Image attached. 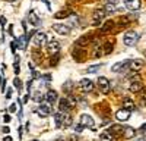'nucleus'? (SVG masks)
Returning <instances> with one entry per match:
<instances>
[{
	"label": "nucleus",
	"mask_w": 146,
	"mask_h": 141,
	"mask_svg": "<svg viewBox=\"0 0 146 141\" xmlns=\"http://www.w3.org/2000/svg\"><path fill=\"white\" fill-rule=\"evenodd\" d=\"M28 18H29V22L32 23V25H35V27H40V23H41V19L35 15V12L34 10H31L29 12V15H28Z\"/></svg>",
	"instance_id": "nucleus-16"
},
{
	"label": "nucleus",
	"mask_w": 146,
	"mask_h": 141,
	"mask_svg": "<svg viewBox=\"0 0 146 141\" xmlns=\"http://www.w3.org/2000/svg\"><path fill=\"white\" fill-rule=\"evenodd\" d=\"M0 88H2V93L6 88V81H5V78H2V75H0Z\"/></svg>",
	"instance_id": "nucleus-30"
},
{
	"label": "nucleus",
	"mask_w": 146,
	"mask_h": 141,
	"mask_svg": "<svg viewBox=\"0 0 146 141\" xmlns=\"http://www.w3.org/2000/svg\"><path fill=\"white\" fill-rule=\"evenodd\" d=\"M16 110H18V106H16L15 103H13V104H10V106H9V112H10V113H15Z\"/></svg>",
	"instance_id": "nucleus-31"
},
{
	"label": "nucleus",
	"mask_w": 146,
	"mask_h": 141,
	"mask_svg": "<svg viewBox=\"0 0 146 141\" xmlns=\"http://www.w3.org/2000/svg\"><path fill=\"white\" fill-rule=\"evenodd\" d=\"M113 25H114V22H113V21H108L105 25L101 28V32H107V31H110V30L113 28Z\"/></svg>",
	"instance_id": "nucleus-24"
},
{
	"label": "nucleus",
	"mask_w": 146,
	"mask_h": 141,
	"mask_svg": "<svg viewBox=\"0 0 146 141\" xmlns=\"http://www.w3.org/2000/svg\"><path fill=\"white\" fill-rule=\"evenodd\" d=\"M100 138H101V141H113V135H111V132H110V131L102 132Z\"/></svg>",
	"instance_id": "nucleus-22"
},
{
	"label": "nucleus",
	"mask_w": 146,
	"mask_h": 141,
	"mask_svg": "<svg viewBox=\"0 0 146 141\" xmlns=\"http://www.w3.org/2000/svg\"><path fill=\"white\" fill-rule=\"evenodd\" d=\"M88 43H89V38H88V37H83V38H79V40L76 41V44H78V46H86Z\"/></svg>",
	"instance_id": "nucleus-27"
},
{
	"label": "nucleus",
	"mask_w": 146,
	"mask_h": 141,
	"mask_svg": "<svg viewBox=\"0 0 146 141\" xmlns=\"http://www.w3.org/2000/svg\"><path fill=\"white\" fill-rule=\"evenodd\" d=\"M80 88L85 91V93H91L94 90V82L91 79H86V78H83L80 81Z\"/></svg>",
	"instance_id": "nucleus-9"
},
{
	"label": "nucleus",
	"mask_w": 146,
	"mask_h": 141,
	"mask_svg": "<svg viewBox=\"0 0 146 141\" xmlns=\"http://www.w3.org/2000/svg\"><path fill=\"white\" fill-rule=\"evenodd\" d=\"M129 88H130L131 93H137V91H140V90L143 88V84H142L139 79H136V81H133V82H131Z\"/></svg>",
	"instance_id": "nucleus-17"
},
{
	"label": "nucleus",
	"mask_w": 146,
	"mask_h": 141,
	"mask_svg": "<svg viewBox=\"0 0 146 141\" xmlns=\"http://www.w3.org/2000/svg\"><path fill=\"white\" fill-rule=\"evenodd\" d=\"M45 99L48 100V103H54V101H57L58 96H57V93H56L54 90H50V91L47 93V96H45Z\"/></svg>",
	"instance_id": "nucleus-19"
},
{
	"label": "nucleus",
	"mask_w": 146,
	"mask_h": 141,
	"mask_svg": "<svg viewBox=\"0 0 146 141\" xmlns=\"http://www.w3.org/2000/svg\"><path fill=\"white\" fill-rule=\"evenodd\" d=\"M123 107L131 112V110H135V103H133V100H130V99H124V101H123Z\"/></svg>",
	"instance_id": "nucleus-20"
},
{
	"label": "nucleus",
	"mask_w": 146,
	"mask_h": 141,
	"mask_svg": "<svg viewBox=\"0 0 146 141\" xmlns=\"http://www.w3.org/2000/svg\"><path fill=\"white\" fill-rule=\"evenodd\" d=\"M15 74H19V63H15Z\"/></svg>",
	"instance_id": "nucleus-37"
},
{
	"label": "nucleus",
	"mask_w": 146,
	"mask_h": 141,
	"mask_svg": "<svg viewBox=\"0 0 146 141\" xmlns=\"http://www.w3.org/2000/svg\"><path fill=\"white\" fill-rule=\"evenodd\" d=\"M70 107H72V106H70V103H69L67 99H60V104H58L60 112H64V113H66Z\"/></svg>",
	"instance_id": "nucleus-15"
},
{
	"label": "nucleus",
	"mask_w": 146,
	"mask_h": 141,
	"mask_svg": "<svg viewBox=\"0 0 146 141\" xmlns=\"http://www.w3.org/2000/svg\"><path fill=\"white\" fill-rule=\"evenodd\" d=\"M101 68H102V65H92V66L88 68V72L89 74H95V72H98Z\"/></svg>",
	"instance_id": "nucleus-25"
},
{
	"label": "nucleus",
	"mask_w": 146,
	"mask_h": 141,
	"mask_svg": "<svg viewBox=\"0 0 146 141\" xmlns=\"http://www.w3.org/2000/svg\"><path fill=\"white\" fill-rule=\"evenodd\" d=\"M36 113H38V116H41V117H47L48 115L51 113L50 103H48V104H40L38 107H36Z\"/></svg>",
	"instance_id": "nucleus-3"
},
{
	"label": "nucleus",
	"mask_w": 146,
	"mask_h": 141,
	"mask_svg": "<svg viewBox=\"0 0 146 141\" xmlns=\"http://www.w3.org/2000/svg\"><path fill=\"white\" fill-rule=\"evenodd\" d=\"M13 32H15V28H13V25H9V34L13 37Z\"/></svg>",
	"instance_id": "nucleus-34"
},
{
	"label": "nucleus",
	"mask_w": 146,
	"mask_h": 141,
	"mask_svg": "<svg viewBox=\"0 0 146 141\" xmlns=\"http://www.w3.org/2000/svg\"><path fill=\"white\" fill-rule=\"evenodd\" d=\"M98 87H100V90H101L102 94H107L110 91V81L105 77H100L98 78Z\"/></svg>",
	"instance_id": "nucleus-5"
},
{
	"label": "nucleus",
	"mask_w": 146,
	"mask_h": 141,
	"mask_svg": "<svg viewBox=\"0 0 146 141\" xmlns=\"http://www.w3.org/2000/svg\"><path fill=\"white\" fill-rule=\"evenodd\" d=\"M10 97H12V88H9L6 91V99H10Z\"/></svg>",
	"instance_id": "nucleus-35"
},
{
	"label": "nucleus",
	"mask_w": 146,
	"mask_h": 141,
	"mask_svg": "<svg viewBox=\"0 0 146 141\" xmlns=\"http://www.w3.org/2000/svg\"><path fill=\"white\" fill-rule=\"evenodd\" d=\"M129 65H130V60H124V62H118V63H115L113 68H111V70L113 72H126V70L129 69Z\"/></svg>",
	"instance_id": "nucleus-4"
},
{
	"label": "nucleus",
	"mask_w": 146,
	"mask_h": 141,
	"mask_svg": "<svg viewBox=\"0 0 146 141\" xmlns=\"http://www.w3.org/2000/svg\"><path fill=\"white\" fill-rule=\"evenodd\" d=\"M28 99H29V97H28V94H25V97L22 99V101H23V103H27V101H28Z\"/></svg>",
	"instance_id": "nucleus-38"
},
{
	"label": "nucleus",
	"mask_w": 146,
	"mask_h": 141,
	"mask_svg": "<svg viewBox=\"0 0 146 141\" xmlns=\"http://www.w3.org/2000/svg\"><path fill=\"white\" fill-rule=\"evenodd\" d=\"M9 2H12V0H9Z\"/></svg>",
	"instance_id": "nucleus-44"
},
{
	"label": "nucleus",
	"mask_w": 146,
	"mask_h": 141,
	"mask_svg": "<svg viewBox=\"0 0 146 141\" xmlns=\"http://www.w3.org/2000/svg\"><path fill=\"white\" fill-rule=\"evenodd\" d=\"M105 15H107V12H105L104 9L95 10V12H94V22H95V23H100V22L105 18Z\"/></svg>",
	"instance_id": "nucleus-11"
},
{
	"label": "nucleus",
	"mask_w": 146,
	"mask_h": 141,
	"mask_svg": "<svg viewBox=\"0 0 146 141\" xmlns=\"http://www.w3.org/2000/svg\"><path fill=\"white\" fill-rule=\"evenodd\" d=\"M107 13H113V12H117V6H115V3H107L105 5V9H104Z\"/></svg>",
	"instance_id": "nucleus-21"
},
{
	"label": "nucleus",
	"mask_w": 146,
	"mask_h": 141,
	"mask_svg": "<svg viewBox=\"0 0 146 141\" xmlns=\"http://www.w3.org/2000/svg\"><path fill=\"white\" fill-rule=\"evenodd\" d=\"M108 2H110V3H117L118 0H108Z\"/></svg>",
	"instance_id": "nucleus-41"
},
{
	"label": "nucleus",
	"mask_w": 146,
	"mask_h": 141,
	"mask_svg": "<svg viewBox=\"0 0 146 141\" xmlns=\"http://www.w3.org/2000/svg\"><path fill=\"white\" fill-rule=\"evenodd\" d=\"M53 28H54V31H56L57 34H60V35H67V34L70 32V28H69L67 25H64V23H56V25H53Z\"/></svg>",
	"instance_id": "nucleus-8"
},
{
	"label": "nucleus",
	"mask_w": 146,
	"mask_h": 141,
	"mask_svg": "<svg viewBox=\"0 0 146 141\" xmlns=\"http://www.w3.org/2000/svg\"><path fill=\"white\" fill-rule=\"evenodd\" d=\"M129 68L133 70V72H137V70H140V69L143 68V62L140 60V59H136V60H130Z\"/></svg>",
	"instance_id": "nucleus-14"
},
{
	"label": "nucleus",
	"mask_w": 146,
	"mask_h": 141,
	"mask_svg": "<svg viewBox=\"0 0 146 141\" xmlns=\"http://www.w3.org/2000/svg\"><path fill=\"white\" fill-rule=\"evenodd\" d=\"M70 15V12H67V10H63V12H58V13H56L54 16L57 18V19H60V18H67Z\"/></svg>",
	"instance_id": "nucleus-26"
},
{
	"label": "nucleus",
	"mask_w": 146,
	"mask_h": 141,
	"mask_svg": "<svg viewBox=\"0 0 146 141\" xmlns=\"http://www.w3.org/2000/svg\"><path fill=\"white\" fill-rule=\"evenodd\" d=\"M41 2H44L45 6H48V9H50V3H48V0H41Z\"/></svg>",
	"instance_id": "nucleus-39"
},
{
	"label": "nucleus",
	"mask_w": 146,
	"mask_h": 141,
	"mask_svg": "<svg viewBox=\"0 0 146 141\" xmlns=\"http://www.w3.org/2000/svg\"><path fill=\"white\" fill-rule=\"evenodd\" d=\"M47 50H48V53H50V54H56V53L60 52V44L57 41H50V43H48V46H47Z\"/></svg>",
	"instance_id": "nucleus-13"
},
{
	"label": "nucleus",
	"mask_w": 146,
	"mask_h": 141,
	"mask_svg": "<svg viewBox=\"0 0 146 141\" xmlns=\"http://www.w3.org/2000/svg\"><path fill=\"white\" fill-rule=\"evenodd\" d=\"M5 141H12V138H10V137H6V138H5Z\"/></svg>",
	"instance_id": "nucleus-42"
},
{
	"label": "nucleus",
	"mask_w": 146,
	"mask_h": 141,
	"mask_svg": "<svg viewBox=\"0 0 146 141\" xmlns=\"http://www.w3.org/2000/svg\"><path fill=\"white\" fill-rule=\"evenodd\" d=\"M32 100H34L35 103H41V101L44 100V96H42L40 91H35V94L32 96Z\"/></svg>",
	"instance_id": "nucleus-23"
},
{
	"label": "nucleus",
	"mask_w": 146,
	"mask_h": 141,
	"mask_svg": "<svg viewBox=\"0 0 146 141\" xmlns=\"http://www.w3.org/2000/svg\"><path fill=\"white\" fill-rule=\"evenodd\" d=\"M124 6L129 10H137V9H140L142 2L140 0H124Z\"/></svg>",
	"instance_id": "nucleus-7"
},
{
	"label": "nucleus",
	"mask_w": 146,
	"mask_h": 141,
	"mask_svg": "<svg viewBox=\"0 0 146 141\" xmlns=\"http://www.w3.org/2000/svg\"><path fill=\"white\" fill-rule=\"evenodd\" d=\"M3 121H5V124H9V122H10V116H9V115H5V116H3Z\"/></svg>",
	"instance_id": "nucleus-33"
},
{
	"label": "nucleus",
	"mask_w": 146,
	"mask_h": 141,
	"mask_svg": "<svg viewBox=\"0 0 146 141\" xmlns=\"http://www.w3.org/2000/svg\"><path fill=\"white\" fill-rule=\"evenodd\" d=\"M45 41H47V34L45 32L34 34V43H35V46H42Z\"/></svg>",
	"instance_id": "nucleus-10"
},
{
	"label": "nucleus",
	"mask_w": 146,
	"mask_h": 141,
	"mask_svg": "<svg viewBox=\"0 0 146 141\" xmlns=\"http://www.w3.org/2000/svg\"><path fill=\"white\" fill-rule=\"evenodd\" d=\"M64 112H57L56 115H54V122H56V126L57 128H60V126H63V124H64Z\"/></svg>",
	"instance_id": "nucleus-12"
},
{
	"label": "nucleus",
	"mask_w": 146,
	"mask_h": 141,
	"mask_svg": "<svg viewBox=\"0 0 146 141\" xmlns=\"http://www.w3.org/2000/svg\"><path fill=\"white\" fill-rule=\"evenodd\" d=\"M0 25H2V28L6 25V18H5V16H2V18H0Z\"/></svg>",
	"instance_id": "nucleus-32"
},
{
	"label": "nucleus",
	"mask_w": 146,
	"mask_h": 141,
	"mask_svg": "<svg viewBox=\"0 0 146 141\" xmlns=\"http://www.w3.org/2000/svg\"><path fill=\"white\" fill-rule=\"evenodd\" d=\"M123 134H124V138H133L136 135V131H135V128H131V126H126L123 129Z\"/></svg>",
	"instance_id": "nucleus-18"
},
{
	"label": "nucleus",
	"mask_w": 146,
	"mask_h": 141,
	"mask_svg": "<svg viewBox=\"0 0 146 141\" xmlns=\"http://www.w3.org/2000/svg\"><path fill=\"white\" fill-rule=\"evenodd\" d=\"M137 41H139V34L136 31H127L124 34V37H123V43L126 46H129V47L135 46Z\"/></svg>",
	"instance_id": "nucleus-1"
},
{
	"label": "nucleus",
	"mask_w": 146,
	"mask_h": 141,
	"mask_svg": "<svg viewBox=\"0 0 146 141\" xmlns=\"http://www.w3.org/2000/svg\"><path fill=\"white\" fill-rule=\"evenodd\" d=\"M56 141H63V140H56Z\"/></svg>",
	"instance_id": "nucleus-43"
},
{
	"label": "nucleus",
	"mask_w": 146,
	"mask_h": 141,
	"mask_svg": "<svg viewBox=\"0 0 146 141\" xmlns=\"http://www.w3.org/2000/svg\"><path fill=\"white\" fill-rule=\"evenodd\" d=\"M130 110H127V109H120V110H117L115 112V117H117V121L118 122H126V121H129V117H130Z\"/></svg>",
	"instance_id": "nucleus-2"
},
{
	"label": "nucleus",
	"mask_w": 146,
	"mask_h": 141,
	"mask_svg": "<svg viewBox=\"0 0 146 141\" xmlns=\"http://www.w3.org/2000/svg\"><path fill=\"white\" fill-rule=\"evenodd\" d=\"M19 47V44H18V40H13L10 43V49H12V53H15V50Z\"/></svg>",
	"instance_id": "nucleus-28"
},
{
	"label": "nucleus",
	"mask_w": 146,
	"mask_h": 141,
	"mask_svg": "<svg viewBox=\"0 0 146 141\" xmlns=\"http://www.w3.org/2000/svg\"><path fill=\"white\" fill-rule=\"evenodd\" d=\"M2 131H3V134H9V132H10V129H9V126H3Z\"/></svg>",
	"instance_id": "nucleus-36"
},
{
	"label": "nucleus",
	"mask_w": 146,
	"mask_h": 141,
	"mask_svg": "<svg viewBox=\"0 0 146 141\" xmlns=\"http://www.w3.org/2000/svg\"><path fill=\"white\" fill-rule=\"evenodd\" d=\"M80 125L83 126V128H92L94 126V119H92V116H89V115H86V113H83V115H80Z\"/></svg>",
	"instance_id": "nucleus-6"
},
{
	"label": "nucleus",
	"mask_w": 146,
	"mask_h": 141,
	"mask_svg": "<svg viewBox=\"0 0 146 141\" xmlns=\"http://www.w3.org/2000/svg\"><path fill=\"white\" fill-rule=\"evenodd\" d=\"M13 85H15L18 90H21V88H22V81H21L19 78H15V81H13Z\"/></svg>",
	"instance_id": "nucleus-29"
},
{
	"label": "nucleus",
	"mask_w": 146,
	"mask_h": 141,
	"mask_svg": "<svg viewBox=\"0 0 146 141\" xmlns=\"http://www.w3.org/2000/svg\"><path fill=\"white\" fill-rule=\"evenodd\" d=\"M145 129H146V125H143V126L140 128V131H142V132H145Z\"/></svg>",
	"instance_id": "nucleus-40"
}]
</instances>
